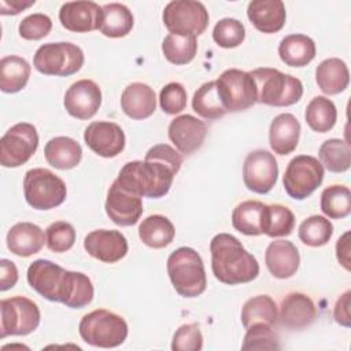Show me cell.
I'll return each instance as SVG.
<instances>
[{"label":"cell","mask_w":351,"mask_h":351,"mask_svg":"<svg viewBox=\"0 0 351 351\" xmlns=\"http://www.w3.org/2000/svg\"><path fill=\"white\" fill-rule=\"evenodd\" d=\"M333 234L332 222L322 215H311L306 218L300 226L298 236L300 241L308 247L325 245Z\"/></svg>","instance_id":"cell-41"},{"label":"cell","mask_w":351,"mask_h":351,"mask_svg":"<svg viewBox=\"0 0 351 351\" xmlns=\"http://www.w3.org/2000/svg\"><path fill=\"white\" fill-rule=\"evenodd\" d=\"M106 214L108 218L119 226H132L138 222L143 215V200L138 195H134L114 181L107 192Z\"/></svg>","instance_id":"cell-16"},{"label":"cell","mask_w":351,"mask_h":351,"mask_svg":"<svg viewBox=\"0 0 351 351\" xmlns=\"http://www.w3.org/2000/svg\"><path fill=\"white\" fill-rule=\"evenodd\" d=\"M23 193L30 207L36 210H51L66 200L67 188L64 181L55 173L37 167L26 171Z\"/></svg>","instance_id":"cell-8"},{"label":"cell","mask_w":351,"mask_h":351,"mask_svg":"<svg viewBox=\"0 0 351 351\" xmlns=\"http://www.w3.org/2000/svg\"><path fill=\"white\" fill-rule=\"evenodd\" d=\"M26 277L29 285L38 295L70 308H82L93 299V285L86 274L64 270L48 259L34 261L29 266Z\"/></svg>","instance_id":"cell-2"},{"label":"cell","mask_w":351,"mask_h":351,"mask_svg":"<svg viewBox=\"0 0 351 351\" xmlns=\"http://www.w3.org/2000/svg\"><path fill=\"white\" fill-rule=\"evenodd\" d=\"M44 155L48 165L59 170H70L82 159V148L71 137L58 136L51 138L44 147Z\"/></svg>","instance_id":"cell-27"},{"label":"cell","mask_w":351,"mask_h":351,"mask_svg":"<svg viewBox=\"0 0 351 351\" xmlns=\"http://www.w3.org/2000/svg\"><path fill=\"white\" fill-rule=\"evenodd\" d=\"M265 263L273 277L289 278L299 269V251L292 241L274 240L266 248Z\"/></svg>","instance_id":"cell-22"},{"label":"cell","mask_w":351,"mask_h":351,"mask_svg":"<svg viewBox=\"0 0 351 351\" xmlns=\"http://www.w3.org/2000/svg\"><path fill=\"white\" fill-rule=\"evenodd\" d=\"M211 270L214 277L228 285L245 284L259 274V263L241 241L229 234L219 233L211 239Z\"/></svg>","instance_id":"cell-3"},{"label":"cell","mask_w":351,"mask_h":351,"mask_svg":"<svg viewBox=\"0 0 351 351\" xmlns=\"http://www.w3.org/2000/svg\"><path fill=\"white\" fill-rule=\"evenodd\" d=\"M63 104L71 117L89 119L101 106V90L92 80H78L66 90Z\"/></svg>","instance_id":"cell-17"},{"label":"cell","mask_w":351,"mask_h":351,"mask_svg":"<svg viewBox=\"0 0 351 351\" xmlns=\"http://www.w3.org/2000/svg\"><path fill=\"white\" fill-rule=\"evenodd\" d=\"M59 21L66 30L88 33L100 27L101 7L95 1H67L59 10Z\"/></svg>","instance_id":"cell-20"},{"label":"cell","mask_w":351,"mask_h":351,"mask_svg":"<svg viewBox=\"0 0 351 351\" xmlns=\"http://www.w3.org/2000/svg\"><path fill=\"white\" fill-rule=\"evenodd\" d=\"M37 147L36 126L19 122L11 126L0 140V163L3 167H19L34 155Z\"/></svg>","instance_id":"cell-13"},{"label":"cell","mask_w":351,"mask_h":351,"mask_svg":"<svg viewBox=\"0 0 351 351\" xmlns=\"http://www.w3.org/2000/svg\"><path fill=\"white\" fill-rule=\"evenodd\" d=\"M182 155L169 144L151 147L144 160H132L121 169L117 184L140 197L159 199L165 196L180 171Z\"/></svg>","instance_id":"cell-1"},{"label":"cell","mask_w":351,"mask_h":351,"mask_svg":"<svg viewBox=\"0 0 351 351\" xmlns=\"http://www.w3.org/2000/svg\"><path fill=\"white\" fill-rule=\"evenodd\" d=\"M250 74L256 85V103L288 107L298 103L303 96L302 81L291 74L270 67H259Z\"/></svg>","instance_id":"cell-5"},{"label":"cell","mask_w":351,"mask_h":351,"mask_svg":"<svg viewBox=\"0 0 351 351\" xmlns=\"http://www.w3.org/2000/svg\"><path fill=\"white\" fill-rule=\"evenodd\" d=\"M350 298H351V291H346L336 302L335 310H333V317L337 324H340L344 328L351 326V314H350Z\"/></svg>","instance_id":"cell-48"},{"label":"cell","mask_w":351,"mask_h":351,"mask_svg":"<svg viewBox=\"0 0 351 351\" xmlns=\"http://www.w3.org/2000/svg\"><path fill=\"white\" fill-rule=\"evenodd\" d=\"M304 119L311 130L318 133H326L336 123V106L330 99L325 96H315L306 107Z\"/></svg>","instance_id":"cell-35"},{"label":"cell","mask_w":351,"mask_h":351,"mask_svg":"<svg viewBox=\"0 0 351 351\" xmlns=\"http://www.w3.org/2000/svg\"><path fill=\"white\" fill-rule=\"evenodd\" d=\"M197 51L196 37L167 34L162 43V52L165 58L173 64L189 63Z\"/></svg>","instance_id":"cell-40"},{"label":"cell","mask_w":351,"mask_h":351,"mask_svg":"<svg viewBox=\"0 0 351 351\" xmlns=\"http://www.w3.org/2000/svg\"><path fill=\"white\" fill-rule=\"evenodd\" d=\"M319 206L332 219L346 218L351 213V192L344 185H330L322 191Z\"/></svg>","instance_id":"cell-39"},{"label":"cell","mask_w":351,"mask_h":351,"mask_svg":"<svg viewBox=\"0 0 351 351\" xmlns=\"http://www.w3.org/2000/svg\"><path fill=\"white\" fill-rule=\"evenodd\" d=\"M278 165L274 155L266 149L251 151L243 165V181L255 193H267L276 185Z\"/></svg>","instance_id":"cell-14"},{"label":"cell","mask_w":351,"mask_h":351,"mask_svg":"<svg viewBox=\"0 0 351 351\" xmlns=\"http://www.w3.org/2000/svg\"><path fill=\"white\" fill-rule=\"evenodd\" d=\"M315 43L306 34H288L278 45L280 59L289 67H304L315 58Z\"/></svg>","instance_id":"cell-29"},{"label":"cell","mask_w":351,"mask_h":351,"mask_svg":"<svg viewBox=\"0 0 351 351\" xmlns=\"http://www.w3.org/2000/svg\"><path fill=\"white\" fill-rule=\"evenodd\" d=\"M85 251L104 263H115L128 254V240L114 229H96L85 236Z\"/></svg>","instance_id":"cell-18"},{"label":"cell","mask_w":351,"mask_h":351,"mask_svg":"<svg viewBox=\"0 0 351 351\" xmlns=\"http://www.w3.org/2000/svg\"><path fill=\"white\" fill-rule=\"evenodd\" d=\"M219 99L228 112H239L256 103V85L250 73L239 69L225 70L217 80Z\"/></svg>","instance_id":"cell-12"},{"label":"cell","mask_w":351,"mask_h":351,"mask_svg":"<svg viewBox=\"0 0 351 351\" xmlns=\"http://www.w3.org/2000/svg\"><path fill=\"white\" fill-rule=\"evenodd\" d=\"M317 315V307L310 296L302 292H291L281 302L278 321L282 326L298 330L311 325Z\"/></svg>","instance_id":"cell-21"},{"label":"cell","mask_w":351,"mask_h":351,"mask_svg":"<svg viewBox=\"0 0 351 351\" xmlns=\"http://www.w3.org/2000/svg\"><path fill=\"white\" fill-rule=\"evenodd\" d=\"M36 1L34 0H29V1H21V0H1L0 1V14L1 15H16L21 11L29 8L30 5H33Z\"/></svg>","instance_id":"cell-51"},{"label":"cell","mask_w":351,"mask_h":351,"mask_svg":"<svg viewBox=\"0 0 351 351\" xmlns=\"http://www.w3.org/2000/svg\"><path fill=\"white\" fill-rule=\"evenodd\" d=\"M293 213L282 204H266L262 218V233L269 237H282L292 233Z\"/></svg>","instance_id":"cell-38"},{"label":"cell","mask_w":351,"mask_h":351,"mask_svg":"<svg viewBox=\"0 0 351 351\" xmlns=\"http://www.w3.org/2000/svg\"><path fill=\"white\" fill-rule=\"evenodd\" d=\"M203 348V335L197 324L181 325L171 340L173 351H199Z\"/></svg>","instance_id":"cell-46"},{"label":"cell","mask_w":351,"mask_h":351,"mask_svg":"<svg viewBox=\"0 0 351 351\" xmlns=\"http://www.w3.org/2000/svg\"><path fill=\"white\" fill-rule=\"evenodd\" d=\"M167 274L180 296L196 298L207 288L202 256L191 247H180L169 255Z\"/></svg>","instance_id":"cell-4"},{"label":"cell","mask_w":351,"mask_h":351,"mask_svg":"<svg viewBox=\"0 0 351 351\" xmlns=\"http://www.w3.org/2000/svg\"><path fill=\"white\" fill-rule=\"evenodd\" d=\"M176 234L174 225L171 221L160 214H154L143 219L138 226L140 240L155 250L167 247Z\"/></svg>","instance_id":"cell-30"},{"label":"cell","mask_w":351,"mask_h":351,"mask_svg":"<svg viewBox=\"0 0 351 351\" xmlns=\"http://www.w3.org/2000/svg\"><path fill=\"white\" fill-rule=\"evenodd\" d=\"M0 311V339L26 336L40 325L41 314L38 306L25 296L1 299Z\"/></svg>","instance_id":"cell-10"},{"label":"cell","mask_w":351,"mask_h":351,"mask_svg":"<svg viewBox=\"0 0 351 351\" xmlns=\"http://www.w3.org/2000/svg\"><path fill=\"white\" fill-rule=\"evenodd\" d=\"M85 144L99 156L115 158L125 148V133L119 125L110 121L90 122L84 132Z\"/></svg>","instance_id":"cell-15"},{"label":"cell","mask_w":351,"mask_h":351,"mask_svg":"<svg viewBox=\"0 0 351 351\" xmlns=\"http://www.w3.org/2000/svg\"><path fill=\"white\" fill-rule=\"evenodd\" d=\"M322 166L332 173H344L351 166V145L341 138H329L318 149Z\"/></svg>","instance_id":"cell-37"},{"label":"cell","mask_w":351,"mask_h":351,"mask_svg":"<svg viewBox=\"0 0 351 351\" xmlns=\"http://www.w3.org/2000/svg\"><path fill=\"white\" fill-rule=\"evenodd\" d=\"M300 123L293 114L282 112L274 117L269 128V144L274 154L288 155L298 147Z\"/></svg>","instance_id":"cell-24"},{"label":"cell","mask_w":351,"mask_h":351,"mask_svg":"<svg viewBox=\"0 0 351 351\" xmlns=\"http://www.w3.org/2000/svg\"><path fill=\"white\" fill-rule=\"evenodd\" d=\"M52 29V21L48 15L36 12L23 18L19 23V36L25 40H41Z\"/></svg>","instance_id":"cell-47"},{"label":"cell","mask_w":351,"mask_h":351,"mask_svg":"<svg viewBox=\"0 0 351 351\" xmlns=\"http://www.w3.org/2000/svg\"><path fill=\"white\" fill-rule=\"evenodd\" d=\"M78 332L86 344L114 348L126 340L129 328L123 317L106 308H97L81 318Z\"/></svg>","instance_id":"cell-6"},{"label":"cell","mask_w":351,"mask_h":351,"mask_svg":"<svg viewBox=\"0 0 351 351\" xmlns=\"http://www.w3.org/2000/svg\"><path fill=\"white\" fill-rule=\"evenodd\" d=\"M267 324H254L247 328L241 348L243 350H277L280 348L278 336Z\"/></svg>","instance_id":"cell-42"},{"label":"cell","mask_w":351,"mask_h":351,"mask_svg":"<svg viewBox=\"0 0 351 351\" xmlns=\"http://www.w3.org/2000/svg\"><path fill=\"white\" fill-rule=\"evenodd\" d=\"M186 90L180 82H169L159 93L160 108L169 115L180 114L186 107Z\"/></svg>","instance_id":"cell-45"},{"label":"cell","mask_w":351,"mask_h":351,"mask_svg":"<svg viewBox=\"0 0 351 351\" xmlns=\"http://www.w3.org/2000/svg\"><path fill=\"white\" fill-rule=\"evenodd\" d=\"M193 111L207 121H215L222 118L228 111L225 110L215 81L204 82L193 95L192 99Z\"/></svg>","instance_id":"cell-36"},{"label":"cell","mask_w":351,"mask_h":351,"mask_svg":"<svg viewBox=\"0 0 351 351\" xmlns=\"http://www.w3.org/2000/svg\"><path fill=\"white\" fill-rule=\"evenodd\" d=\"M45 240L52 252H66L75 243V229L66 221H56L45 229Z\"/></svg>","instance_id":"cell-44"},{"label":"cell","mask_w":351,"mask_h":351,"mask_svg":"<svg viewBox=\"0 0 351 351\" xmlns=\"http://www.w3.org/2000/svg\"><path fill=\"white\" fill-rule=\"evenodd\" d=\"M134 25L132 11L121 3H110L101 7L100 33L110 38H119L129 34Z\"/></svg>","instance_id":"cell-31"},{"label":"cell","mask_w":351,"mask_h":351,"mask_svg":"<svg viewBox=\"0 0 351 351\" xmlns=\"http://www.w3.org/2000/svg\"><path fill=\"white\" fill-rule=\"evenodd\" d=\"M32 67L21 56L10 55L0 60V89L4 93H16L22 90L30 77Z\"/></svg>","instance_id":"cell-32"},{"label":"cell","mask_w":351,"mask_h":351,"mask_svg":"<svg viewBox=\"0 0 351 351\" xmlns=\"http://www.w3.org/2000/svg\"><path fill=\"white\" fill-rule=\"evenodd\" d=\"M277 321V304L269 295H256L243 304L241 324L245 329L254 324H267L276 326Z\"/></svg>","instance_id":"cell-34"},{"label":"cell","mask_w":351,"mask_h":351,"mask_svg":"<svg viewBox=\"0 0 351 351\" xmlns=\"http://www.w3.org/2000/svg\"><path fill=\"white\" fill-rule=\"evenodd\" d=\"M247 16L259 32L271 34L284 27L287 12L281 0H252L248 3Z\"/></svg>","instance_id":"cell-23"},{"label":"cell","mask_w":351,"mask_h":351,"mask_svg":"<svg viewBox=\"0 0 351 351\" xmlns=\"http://www.w3.org/2000/svg\"><path fill=\"white\" fill-rule=\"evenodd\" d=\"M7 248L18 255L27 258L40 252L47 243L43 229L32 222H18L7 233Z\"/></svg>","instance_id":"cell-26"},{"label":"cell","mask_w":351,"mask_h":351,"mask_svg":"<svg viewBox=\"0 0 351 351\" xmlns=\"http://www.w3.org/2000/svg\"><path fill=\"white\" fill-rule=\"evenodd\" d=\"M265 203L259 200H245L239 203L232 211L233 228L245 236L262 234V218Z\"/></svg>","instance_id":"cell-33"},{"label":"cell","mask_w":351,"mask_h":351,"mask_svg":"<svg viewBox=\"0 0 351 351\" xmlns=\"http://www.w3.org/2000/svg\"><path fill=\"white\" fill-rule=\"evenodd\" d=\"M121 107L132 119L149 118L156 110L155 92L147 84L132 82L122 92Z\"/></svg>","instance_id":"cell-25"},{"label":"cell","mask_w":351,"mask_h":351,"mask_svg":"<svg viewBox=\"0 0 351 351\" xmlns=\"http://www.w3.org/2000/svg\"><path fill=\"white\" fill-rule=\"evenodd\" d=\"M336 258L339 263L347 270H351L350 266V232L343 233L341 237H339L336 243Z\"/></svg>","instance_id":"cell-50"},{"label":"cell","mask_w":351,"mask_h":351,"mask_svg":"<svg viewBox=\"0 0 351 351\" xmlns=\"http://www.w3.org/2000/svg\"><path fill=\"white\" fill-rule=\"evenodd\" d=\"M322 163L311 155H298L288 163L282 184L288 196L304 200L322 184Z\"/></svg>","instance_id":"cell-11"},{"label":"cell","mask_w":351,"mask_h":351,"mask_svg":"<svg viewBox=\"0 0 351 351\" xmlns=\"http://www.w3.org/2000/svg\"><path fill=\"white\" fill-rule=\"evenodd\" d=\"M244 38V25L234 18H223L218 21L213 29V40L222 48H236Z\"/></svg>","instance_id":"cell-43"},{"label":"cell","mask_w":351,"mask_h":351,"mask_svg":"<svg viewBox=\"0 0 351 351\" xmlns=\"http://www.w3.org/2000/svg\"><path fill=\"white\" fill-rule=\"evenodd\" d=\"M162 19L170 34L196 37L207 29L210 16L200 1L174 0L166 4Z\"/></svg>","instance_id":"cell-9"},{"label":"cell","mask_w":351,"mask_h":351,"mask_svg":"<svg viewBox=\"0 0 351 351\" xmlns=\"http://www.w3.org/2000/svg\"><path fill=\"white\" fill-rule=\"evenodd\" d=\"M0 271V291H7L12 288L18 281V269L15 263L8 259H1Z\"/></svg>","instance_id":"cell-49"},{"label":"cell","mask_w":351,"mask_h":351,"mask_svg":"<svg viewBox=\"0 0 351 351\" xmlns=\"http://www.w3.org/2000/svg\"><path fill=\"white\" fill-rule=\"evenodd\" d=\"M167 134L181 154L191 155L203 145L207 136V126L196 117L184 114L176 117L169 123Z\"/></svg>","instance_id":"cell-19"},{"label":"cell","mask_w":351,"mask_h":351,"mask_svg":"<svg viewBox=\"0 0 351 351\" xmlns=\"http://www.w3.org/2000/svg\"><path fill=\"white\" fill-rule=\"evenodd\" d=\"M315 81L325 95H337L347 89L350 71L344 60L329 58L322 60L315 69Z\"/></svg>","instance_id":"cell-28"},{"label":"cell","mask_w":351,"mask_h":351,"mask_svg":"<svg viewBox=\"0 0 351 351\" xmlns=\"http://www.w3.org/2000/svg\"><path fill=\"white\" fill-rule=\"evenodd\" d=\"M84 60V52L78 45L59 41L38 47L33 58V66L44 75L69 77L81 70Z\"/></svg>","instance_id":"cell-7"}]
</instances>
